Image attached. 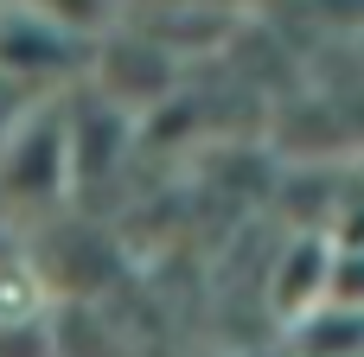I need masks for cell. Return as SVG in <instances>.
<instances>
[{"instance_id": "obj_1", "label": "cell", "mask_w": 364, "mask_h": 357, "mask_svg": "<svg viewBox=\"0 0 364 357\" xmlns=\"http://www.w3.org/2000/svg\"><path fill=\"white\" fill-rule=\"evenodd\" d=\"M70 198V141H64V96H45L6 141H0V217H38Z\"/></svg>"}, {"instance_id": "obj_9", "label": "cell", "mask_w": 364, "mask_h": 357, "mask_svg": "<svg viewBox=\"0 0 364 357\" xmlns=\"http://www.w3.org/2000/svg\"><path fill=\"white\" fill-rule=\"evenodd\" d=\"M358 172H364V141H358Z\"/></svg>"}, {"instance_id": "obj_3", "label": "cell", "mask_w": 364, "mask_h": 357, "mask_svg": "<svg viewBox=\"0 0 364 357\" xmlns=\"http://www.w3.org/2000/svg\"><path fill=\"white\" fill-rule=\"evenodd\" d=\"M83 64H90V38L26 13L19 0H0V77L38 96H64L83 83Z\"/></svg>"}, {"instance_id": "obj_5", "label": "cell", "mask_w": 364, "mask_h": 357, "mask_svg": "<svg viewBox=\"0 0 364 357\" xmlns=\"http://www.w3.org/2000/svg\"><path fill=\"white\" fill-rule=\"evenodd\" d=\"M288 351L294 357H364V307L346 300H320L288 326Z\"/></svg>"}, {"instance_id": "obj_6", "label": "cell", "mask_w": 364, "mask_h": 357, "mask_svg": "<svg viewBox=\"0 0 364 357\" xmlns=\"http://www.w3.org/2000/svg\"><path fill=\"white\" fill-rule=\"evenodd\" d=\"M19 6L64 26V32H77V38H90V45L102 32H115V19H122V0H19Z\"/></svg>"}, {"instance_id": "obj_4", "label": "cell", "mask_w": 364, "mask_h": 357, "mask_svg": "<svg viewBox=\"0 0 364 357\" xmlns=\"http://www.w3.org/2000/svg\"><path fill=\"white\" fill-rule=\"evenodd\" d=\"M326 281H333V243H326L320 230H307V236H294V243L275 256V268H269V300L282 294V313H288V326H294L307 307L326 300Z\"/></svg>"}, {"instance_id": "obj_7", "label": "cell", "mask_w": 364, "mask_h": 357, "mask_svg": "<svg viewBox=\"0 0 364 357\" xmlns=\"http://www.w3.org/2000/svg\"><path fill=\"white\" fill-rule=\"evenodd\" d=\"M38 102H45L38 89H26V83L0 77V141H6V134H13V128H19V121H26V115H32Z\"/></svg>"}, {"instance_id": "obj_8", "label": "cell", "mask_w": 364, "mask_h": 357, "mask_svg": "<svg viewBox=\"0 0 364 357\" xmlns=\"http://www.w3.org/2000/svg\"><path fill=\"white\" fill-rule=\"evenodd\" d=\"M243 357H294L288 345H262V351H243Z\"/></svg>"}, {"instance_id": "obj_2", "label": "cell", "mask_w": 364, "mask_h": 357, "mask_svg": "<svg viewBox=\"0 0 364 357\" xmlns=\"http://www.w3.org/2000/svg\"><path fill=\"white\" fill-rule=\"evenodd\" d=\"M83 89L102 96L109 109H122L128 121H147L154 109H166L179 96V57H166L154 38H141V32H128L115 19V32H102L90 45Z\"/></svg>"}]
</instances>
